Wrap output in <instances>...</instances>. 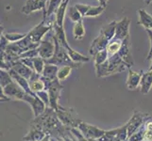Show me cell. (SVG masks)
I'll return each instance as SVG.
<instances>
[{
    "mask_svg": "<svg viewBox=\"0 0 152 141\" xmlns=\"http://www.w3.org/2000/svg\"><path fill=\"white\" fill-rule=\"evenodd\" d=\"M4 36L6 37V39L9 41H12V43H16L22 39H24L27 34H19V33H6L4 34Z\"/></svg>",
    "mask_w": 152,
    "mask_h": 141,
    "instance_id": "d6986e66",
    "label": "cell"
},
{
    "mask_svg": "<svg viewBox=\"0 0 152 141\" xmlns=\"http://www.w3.org/2000/svg\"><path fill=\"white\" fill-rule=\"evenodd\" d=\"M54 29H55V36L56 40H58V43H60L61 46H62L67 51V53L69 54L71 59L75 62H87L89 61V59L85 56H82L81 54L77 53V52L74 51L71 47L69 46L67 43V40L65 37V33L64 30V27H59L56 23H54Z\"/></svg>",
    "mask_w": 152,
    "mask_h": 141,
    "instance_id": "6da1fadb",
    "label": "cell"
},
{
    "mask_svg": "<svg viewBox=\"0 0 152 141\" xmlns=\"http://www.w3.org/2000/svg\"><path fill=\"white\" fill-rule=\"evenodd\" d=\"M73 34H74V37L76 40H80L84 37L85 35V29L83 27V22L82 20L78 21L77 23L75 24L74 25V29H73Z\"/></svg>",
    "mask_w": 152,
    "mask_h": 141,
    "instance_id": "8fae6325",
    "label": "cell"
},
{
    "mask_svg": "<svg viewBox=\"0 0 152 141\" xmlns=\"http://www.w3.org/2000/svg\"><path fill=\"white\" fill-rule=\"evenodd\" d=\"M98 2L100 3V5H101V6H103V7H105V8H106L108 0H98Z\"/></svg>",
    "mask_w": 152,
    "mask_h": 141,
    "instance_id": "d4e9b609",
    "label": "cell"
},
{
    "mask_svg": "<svg viewBox=\"0 0 152 141\" xmlns=\"http://www.w3.org/2000/svg\"><path fill=\"white\" fill-rule=\"evenodd\" d=\"M6 80H8L9 82H10V75L9 74H7L6 72H4L1 70V85L5 86L6 83H8Z\"/></svg>",
    "mask_w": 152,
    "mask_h": 141,
    "instance_id": "603a6c76",
    "label": "cell"
},
{
    "mask_svg": "<svg viewBox=\"0 0 152 141\" xmlns=\"http://www.w3.org/2000/svg\"><path fill=\"white\" fill-rule=\"evenodd\" d=\"M68 2H69V0H62V2L61 3L60 7L58 8L57 12H56L55 23L59 25V27H64V15L66 12Z\"/></svg>",
    "mask_w": 152,
    "mask_h": 141,
    "instance_id": "ba28073f",
    "label": "cell"
},
{
    "mask_svg": "<svg viewBox=\"0 0 152 141\" xmlns=\"http://www.w3.org/2000/svg\"><path fill=\"white\" fill-rule=\"evenodd\" d=\"M57 70H58V68L56 67V65L46 63L44 69V76L48 78V79H53L56 76Z\"/></svg>",
    "mask_w": 152,
    "mask_h": 141,
    "instance_id": "5bb4252c",
    "label": "cell"
},
{
    "mask_svg": "<svg viewBox=\"0 0 152 141\" xmlns=\"http://www.w3.org/2000/svg\"><path fill=\"white\" fill-rule=\"evenodd\" d=\"M140 78H141V74L134 72L129 70V79H128V87H129V90L130 88L133 90V88L137 87L138 83L140 81Z\"/></svg>",
    "mask_w": 152,
    "mask_h": 141,
    "instance_id": "7c38bea8",
    "label": "cell"
},
{
    "mask_svg": "<svg viewBox=\"0 0 152 141\" xmlns=\"http://www.w3.org/2000/svg\"><path fill=\"white\" fill-rule=\"evenodd\" d=\"M122 43H123V40H115L113 39L111 43H109L108 47H107V51H108V53L110 55H115V54H117L120 48H121V46H122Z\"/></svg>",
    "mask_w": 152,
    "mask_h": 141,
    "instance_id": "4fadbf2b",
    "label": "cell"
},
{
    "mask_svg": "<svg viewBox=\"0 0 152 141\" xmlns=\"http://www.w3.org/2000/svg\"><path fill=\"white\" fill-rule=\"evenodd\" d=\"M129 25H130V20L128 17H125L120 22H118L116 24V27H115V35L113 39L124 40L129 36Z\"/></svg>",
    "mask_w": 152,
    "mask_h": 141,
    "instance_id": "8992f818",
    "label": "cell"
},
{
    "mask_svg": "<svg viewBox=\"0 0 152 141\" xmlns=\"http://www.w3.org/2000/svg\"><path fill=\"white\" fill-rule=\"evenodd\" d=\"M53 40L55 43V54L54 56L51 57L50 59L46 60L45 62L48 64H53V65H64V66H69L71 68H76L78 67V63L73 61L71 59V57L69 56V54L67 53V51L62 46L60 45V43H58V40H56V38L53 36Z\"/></svg>",
    "mask_w": 152,
    "mask_h": 141,
    "instance_id": "7a4b0ae2",
    "label": "cell"
},
{
    "mask_svg": "<svg viewBox=\"0 0 152 141\" xmlns=\"http://www.w3.org/2000/svg\"><path fill=\"white\" fill-rule=\"evenodd\" d=\"M138 14H139L138 24L143 25L145 29L152 28V16L151 15H149L145 9H139Z\"/></svg>",
    "mask_w": 152,
    "mask_h": 141,
    "instance_id": "9c48e42d",
    "label": "cell"
},
{
    "mask_svg": "<svg viewBox=\"0 0 152 141\" xmlns=\"http://www.w3.org/2000/svg\"><path fill=\"white\" fill-rule=\"evenodd\" d=\"M145 138L146 140H152V122H149L148 124V126H146Z\"/></svg>",
    "mask_w": 152,
    "mask_h": 141,
    "instance_id": "7402d4cb",
    "label": "cell"
},
{
    "mask_svg": "<svg viewBox=\"0 0 152 141\" xmlns=\"http://www.w3.org/2000/svg\"><path fill=\"white\" fill-rule=\"evenodd\" d=\"M68 15H69V18L71 19V21H73V22H75V23H77L78 21L82 20L81 14L80 12H78V9L76 8V6L70 7Z\"/></svg>",
    "mask_w": 152,
    "mask_h": 141,
    "instance_id": "2e32d148",
    "label": "cell"
},
{
    "mask_svg": "<svg viewBox=\"0 0 152 141\" xmlns=\"http://www.w3.org/2000/svg\"><path fill=\"white\" fill-rule=\"evenodd\" d=\"M151 2H152V0H145V5H149Z\"/></svg>",
    "mask_w": 152,
    "mask_h": 141,
    "instance_id": "484cf974",
    "label": "cell"
},
{
    "mask_svg": "<svg viewBox=\"0 0 152 141\" xmlns=\"http://www.w3.org/2000/svg\"><path fill=\"white\" fill-rule=\"evenodd\" d=\"M105 9V7L103 6H97V7H92L89 6V9L85 14V17H96L98 16L99 14H101Z\"/></svg>",
    "mask_w": 152,
    "mask_h": 141,
    "instance_id": "9a60e30c",
    "label": "cell"
},
{
    "mask_svg": "<svg viewBox=\"0 0 152 141\" xmlns=\"http://www.w3.org/2000/svg\"><path fill=\"white\" fill-rule=\"evenodd\" d=\"M146 31H148V36H149V40H150V50H149V53H148V59H151V57H152V30L146 29Z\"/></svg>",
    "mask_w": 152,
    "mask_h": 141,
    "instance_id": "cb8c5ba5",
    "label": "cell"
},
{
    "mask_svg": "<svg viewBox=\"0 0 152 141\" xmlns=\"http://www.w3.org/2000/svg\"><path fill=\"white\" fill-rule=\"evenodd\" d=\"M109 43H110V40L106 36H104L103 34L100 33V35L92 43L90 49H89V53L92 56H96L99 52L106 50Z\"/></svg>",
    "mask_w": 152,
    "mask_h": 141,
    "instance_id": "5b68a950",
    "label": "cell"
},
{
    "mask_svg": "<svg viewBox=\"0 0 152 141\" xmlns=\"http://www.w3.org/2000/svg\"><path fill=\"white\" fill-rule=\"evenodd\" d=\"M152 86V70H149L143 75L142 80H141V90L144 94L148 93Z\"/></svg>",
    "mask_w": 152,
    "mask_h": 141,
    "instance_id": "30bf717a",
    "label": "cell"
},
{
    "mask_svg": "<svg viewBox=\"0 0 152 141\" xmlns=\"http://www.w3.org/2000/svg\"><path fill=\"white\" fill-rule=\"evenodd\" d=\"M117 54L120 56V57H121L122 60L125 62V64L127 65V67H132V65L133 64V61H132V55H130V50H129V35L123 40L122 46Z\"/></svg>",
    "mask_w": 152,
    "mask_h": 141,
    "instance_id": "52a82bcc",
    "label": "cell"
},
{
    "mask_svg": "<svg viewBox=\"0 0 152 141\" xmlns=\"http://www.w3.org/2000/svg\"><path fill=\"white\" fill-rule=\"evenodd\" d=\"M71 69H72V68L69 67V66H64V67L61 68V69L59 70V72H58V74H57L58 78H59L60 80H64V79H65V78H66L68 75H69L70 72H71Z\"/></svg>",
    "mask_w": 152,
    "mask_h": 141,
    "instance_id": "ffe728a7",
    "label": "cell"
},
{
    "mask_svg": "<svg viewBox=\"0 0 152 141\" xmlns=\"http://www.w3.org/2000/svg\"><path fill=\"white\" fill-rule=\"evenodd\" d=\"M149 70H152V57H151V66H150V69Z\"/></svg>",
    "mask_w": 152,
    "mask_h": 141,
    "instance_id": "4316f807",
    "label": "cell"
},
{
    "mask_svg": "<svg viewBox=\"0 0 152 141\" xmlns=\"http://www.w3.org/2000/svg\"><path fill=\"white\" fill-rule=\"evenodd\" d=\"M32 62H33V69L38 72V74H41L42 72L45 69V63H44V59H40V57H33L32 59Z\"/></svg>",
    "mask_w": 152,
    "mask_h": 141,
    "instance_id": "ac0fdd59",
    "label": "cell"
},
{
    "mask_svg": "<svg viewBox=\"0 0 152 141\" xmlns=\"http://www.w3.org/2000/svg\"><path fill=\"white\" fill-rule=\"evenodd\" d=\"M55 44L54 43H52L50 40H42L40 46L38 47V51H39V56L41 59H43L44 60H48L50 59L52 56L55 54Z\"/></svg>",
    "mask_w": 152,
    "mask_h": 141,
    "instance_id": "277c9868",
    "label": "cell"
},
{
    "mask_svg": "<svg viewBox=\"0 0 152 141\" xmlns=\"http://www.w3.org/2000/svg\"><path fill=\"white\" fill-rule=\"evenodd\" d=\"M49 18L43 19V21L37 25L32 30H30L27 34V37L32 41L33 43L40 44L42 41V38L44 37V35L48 32V31L54 27L55 21H48Z\"/></svg>",
    "mask_w": 152,
    "mask_h": 141,
    "instance_id": "3957f363",
    "label": "cell"
},
{
    "mask_svg": "<svg viewBox=\"0 0 152 141\" xmlns=\"http://www.w3.org/2000/svg\"><path fill=\"white\" fill-rule=\"evenodd\" d=\"M108 51L107 50H103L101 52H99L95 56V62H96V66H98L104 62H106L108 60Z\"/></svg>",
    "mask_w": 152,
    "mask_h": 141,
    "instance_id": "e0dca14e",
    "label": "cell"
},
{
    "mask_svg": "<svg viewBox=\"0 0 152 141\" xmlns=\"http://www.w3.org/2000/svg\"><path fill=\"white\" fill-rule=\"evenodd\" d=\"M30 87H31V90H35V91L41 90L44 88V83L41 80H33L32 83H31V85H30Z\"/></svg>",
    "mask_w": 152,
    "mask_h": 141,
    "instance_id": "44dd1931",
    "label": "cell"
}]
</instances>
